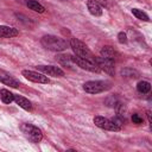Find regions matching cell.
I'll return each instance as SVG.
<instances>
[{
    "mask_svg": "<svg viewBox=\"0 0 152 152\" xmlns=\"http://www.w3.org/2000/svg\"><path fill=\"white\" fill-rule=\"evenodd\" d=\"M40 43H42V45L45 49H48L50 51H55V52L64 51L69 46V43L65 39L59 38V37H56V36H52V34L44 36L40 39Z\"/></svg>",
    "mask_w": 152,
    "mask_h": 152,
    "instance_id": "obj_1",
    "label": "cell"
},
{
    "mask_svg": "<svg viewBox=\"0 0 152 152\" xmlns=\"http://www.w3.org/2000/svg\"><path fill=\"white\" fill-rule=\"evenodd\" d=\"M69 45H70V48L72 49V51L75 52L76 56H78V57H81V58H86V59H89V61L95 62V56L93 55V52H91V51L89 50V48H88L83 42H81L80 39H77V38H71Z\"/></svg>",
    "mask_w": 152,
    "mask_h": 152,
    "instance_id": "obj_2",
    "label": "cell"
},
{
    "mask_svg": "<svg viewBox=\"0 0 152 152\" xmlns=\"http://www.w3.org/2000/svg\"><path fill=\"white\" fill-rule=\"evenodd\" d=\"M20 129L28 138V140H31L32 142H39L43 139L42 131L38 127H36V126H33L31 124H23L20 126Z\"/></svg>",
    "mask_w": 152,
    "mask_h": 152,
    "instance_id": "obj_3",
    "label": "cell"
},
{
    "mask_svg": "<svg viewBox=\"0 0 152 152\" xmlns=\"http://www.w3.org/2000/svg\"><path fill=\"white\" fill-rule=\"evenodd\" d=\"M109 88H110L109 83L104 81H88L83 84V90L89 94H99Z\"/></svg>",
    "mask_w": 152,
    "mask_h": 152,
    "instance_id": "obj_4",
    "label": "cell"
},
{
    "mask_svg": "<svg viewBox=\"0 0 152 152\" xmlns=\"http://www.w3.org/2000/svg\"><path fill=\"white\" fill-rule=\"evenodd\" d=\"M94 124L95 126H97L101 129H106V131H113V132H119L121 129L120 126H118L113 120H109L104 116L97 115L94 118Z\"/></svg>",
    "mask_w": 152,
    "mask_h": 152,
    "instance_id": "obj_5",
    "label": "cell"
},
{
    "mask_svg": "<svg viewBox=\"0 0 152 152\" xmlns=\"http://www.w3.org/2000/svg\"><path fill=\"white\" fill-rule=\"evenodd\" d=\"M72 61L75 64H77L81 69H84V70H88L90 72H99L101 69L99 68V65L93 62V61H89V59H86V58H81L78 56H75L72 57Z\"/></svg>",
    "mask_w": 152,
    "mask_h": 152,
    "instance_id": "obj_6",
    "label": "cell"
},
{
    "mask_svg": "<svg viewBox=\"0 0 152 152\" xmlns=\"http://www.w3.org/2000/svg\"><path fill=\"white\" fill-rule=\"evenodd\" d=\"M95 63L99 65V68L101 70H103L108 75H114L115 68H114V61L113 59L104 58V57L100 56V57H95Z\"/></svg>",
    "mask_w": 152,
    "mask_h": 152,
    "instance_id": "obj_7",
    "label": "cell"
},
{
    "mask_svg": "<svg viewBox=\"0 0 152 152\" xmlns=\"http://www.w3.org/2000/svg\"><path fill=\"white\" fill-rule=\"evenodd\" d=\"M21 75L27 78L28 81L31 82H36V83H49L50 80L48 78V76L40 74V72H37V71H32V70H23L21 71Z\"/></svg>",
    "mask_w": 152,
    "mask_h": 152,
    "instance_id": "obj_8",
    "label": "cell"
},
{
    "mask_svg": "<svg viewBox=\"0 0 152 152\" xmlns=\"http://www.w3.org/2000/svg\"><path fill=\"white\" fill-rule=\"evenodd\" d=\"M37 69L49 76H53V77H62L64 76V71L59 68V66H55V65H38Z\"/></svg>",
    "mask_w": 152,
    "mask_h": 152,
    "instance_id": "obj_9",
    "label": "cell"
},
{
    "mask_svg": "<svg viewBox=\"0 0 152 152\" xmlns=\"http://www.w3.org/2000/svg\"><path fill=\"white\" fill-rule=\"evenodd\" d=\"M0 82L6 84V86H10L12 88H18L19 87V82L15 78H13L8 72H6L1 69H0Z\"/></svg>",
    "mask_w": 152,
    "mask_h": 152,
    "instance_id": "obj_10",
    "label": "cell"
},
{
    "mask_svg": "<svg viewBox=\"0 0 152 152\" xmlns=\"http://www.w3.org/2000/svg\"><path fill=\"white\" fill-rule=\"evenodd\" d=\"M87 7L89 12L95 17H100L102 14V6L96 0H87Z\"/></svg>",
    "mask_w": 152,
    "mask_h": 152,
    "instance_id": "obj_11",
    "label": "cell"
},
{
    "mask_svg": "<svg viewBox=\"0 0 152 152\" xmlns=\"http://www.w3.org/2000/svg\"><path fill=\"white\" fill-rule=\"evenodd\" d=\"M18 34H19V31L17 28L0 25V37H2V38H12V37H15Z\"/></svg>",
    "mask_w": 152,
    "mask_h": 152,
    "instance_id": "obj_12",
    "label": "cell"
},
{
    "mask_svg": "<svg viewBox=\"0 0 152 152\" xmlns=\"http://www.w3.org/2000/svg\"><path fill=\"white\" fill-rule=\"evenodd\" d=\"M14 101L17 102V104H18L19 107H21V108L25 109V110H31V109H32L31 102H30L26 97H24V96H21V95H14Z\"/></svg>",
    "mask_w": 152,
    "mask_h": 152,
    "instance_id": "obj_13",
    "label": "cell"
},
{
    "mask_svg": "<svg viewBox=\"0 0 152 152\" xmlns=\"http://www.w3.org/2000/svg\"><path fill=\"white\" fill-rule=\"evenodd\" d=\"M100 55H101L102 57H104V58H109V59H113V61H114L115 57L118 56V52H116L112 46L106 45V46H103V48L101 49Z\"/></svg>",
    "mask_w": 152,
    "mask_h": 152,
    "instance_id": "obj_14",
    "label": "cell"
},
{
    "mask_svg": "<svg viewBox=\"0 0 152 152\" xmlns=\"http://www.w3.org/2000/svg\"><path fill=\"white\" fill-rule=\"evenodd\" d=\"M26 5H27V7H28L30 10H32V11H34V12H38V13H44V12H45L44 6H43V5H40L38 1L28 0V1L26 2Z\"/></svg>",
    "mask_w": 152,
    "mask_h": 152,
    "instance_id": "obj_15",
    "label": "cell"
},
{
    "mask_svg": "<svg viewBox=\"0 0 152 152\" xmlns=\"http://www.w3.org/2000/svg\"><path fill=\"white\" fill-rule=\"evenodd\" d=\"M0 99L2 100L4 103H11L12 101H14V94H12L7 89H1L0 90Z\"/></svg>",
    "mask_w": 152,
    "mask_h": 152,
    "instance_id": "obj_16",
    "label": "cell"
},
{
    "mask_svg": "<svg viewBox=\"0 0 152 152\" xmlns=\"http://www.w3.org/2000/svg\"><path fill=\"white\" fill-rule=\"evenodd\" d=\"M121 76L122 77H127V78H135V77H138V71H135V70H133V69H131V68H126V69H122L121 70Z\"/></svg>",
    "mask_w": 152,
    "mask_h": 152,
    "instance_id": "obj_17",
    "label": "cell"
},
{
    "mask_svg": "<svg viewBox=\"0 0 152 152\" xmlns=\"http://www.w3.org/2000/svg\"><path fill=\"white\" fill-rule=\"evenodd\" d=\"M137 89H138L140 93L146 94V93L150 91L151 84H150V82H147V81H140V82L138 83V86H137Z\"/></svg>",
    "mask_w": 152,
    "mask_h": 152,
    "instance_id": "obj_18",
    "label": "cell"
},
{
    "mask_svg": "<svg viewBox=\"0 0 152 152\" xmlns=\"http://www.w3.org/2000/svg\"><path fill=\"white\" fill-rule=\"evenodd\" d=\"M132 13H133V15H134L135 18H138V19H140V20H144V21H148V20H150V19H148V15H147L145 12H142L141 10L133 8V10H132Z\"/></svg>",
    "mask_w": 152,
    "mask_h": 152,
    "instance_id": "obj_19",
    "label": "cell"
},
{
    "mask_svg": "<svg viewBox=\"0 0 152 152\" xmlns=\"http://www.w3.org/2000/svg\"><path fill=\"white\" fill-rule=\"evenodd\" d=\"M57 59H58L59 63H62L64 65H70L71 63H74L72 56H70V55H61V56L57 57Z\"/></svg>",
    "mask_w": 152,
    "mask_h": 152,
    "instance_id": "obj_20",
    "label": "cell"
},
{
    "mask_svg": "<svg viewBox=\"0 0 152 152\" xmlns=\"http://www.w3.org/2000/svg\"><path fill=\"white\" fill-rule=\"evenodd\" d=\"M132 121H133V124H137V125H140V124H142V118L139 115V114H133L132 115Z\"/></svg>",
    "mask_w": 152,
    "mask_h": 152,
    "instance_id": "obj_21",
    "label": "cell"
},
{
    "mask_svg": "<svg viewBox=\"0 0 152 152\" xmlns=\"http://www.w3.org/2000/svg\"><path fill=\"white\" fill-rule=\"evenodd\" d=\"M118 40H119V43H121V44L127 43V36H126V33L119 32V34H118Z\"/></svg>",
    "mask_w": 152,
    "mask_h": 152,
    "instance_id": "obj_22",
    "label": "cell"
},
{
    "mask_svg": "<svg viewBox=\"0 0 152 152\" xmlns=\"http://www.w3.org/2000/svg\"><path fill=\"white\" fill-rule=\"evenodd\" d=\"M146 115H147V119H148V122L151 124V122H152V120H151V112H150V110H147V112H146Z\"/></svg>",
    "mask_w": 152,
    "mask_h": 152,
    "instance_id": "obj_23",
    "label": "cell"
}]
</instances>
